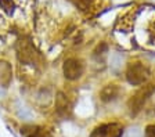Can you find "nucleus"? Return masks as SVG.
<instances>
[{
	"instance_id": "obj_2",
	"label": "nucleus",
	"mask_w": 155,
	"mask_h": 137,
	"mask_svg": "<svg viewBox=\"0 0 155 137\" xmlns=\"http://www.w3.org/2000/svg\"><path fill=\"white\" fill-rule=\"evenodd\" d=\"M154 90H155L154 85H147V86L140 89L134 96H132V98H130V101H129V108H130V112H132L133 115L137 114V112L141 109L144 103H145V100L152 94Z\"/></svg>"
},
{
	"instance_id": "obj_10",
	"label": "nucleus",
	"mask_w": 155,
	"mask_h": 137,
	"mask_svg": "<svg viewBox=\"0 0 155 137\" xmlns=\"http://www.w3.org/2000/svg\"><path fill=\"white\" fill-rule=\"evenodd\" d=\"M0 6L3 7V8H4V10H6L8 14L13 13V8H14L13 0H0Z\"/></svg>"
},
{
	"instance_id": "obj_6",
	"label": "nucleus",
	"mask_w": 155,
	"mask_h": 137,
	"mask_svg": "<svg viewBox=\"0 0 155 137\" xmlns=\"http://www.w3.org/2000/svg\"><path fill=\"white\" fill-rule=\"evenodd\" d=\"M118 93H119L118 86L116 85H108L101 90L100 96H101V100H103V101H111V100H114V98L118 96Z\"/></svg>"
},
{
	"instance_id": "obj_3",
	"label": "nucleus",
	"mask_w": 155,
	"mask_h": 137,
	"mask_svg": "<svg viewBox=\"0 0 155 137\" xmlns=\"http://www.w3.org/2000/svg\"><path fill=\"white\" fill-rule=\"evenodd\" d=\"M62 71H64V76L68 80H75V79L82 76V73L84 71V65L82 62V60L72 57V58L65 60Z\"/></svg>"
},
{
	"instance_id": "obj_1",
	"label": "nucleus",
	"mask_w": 155,
	"mask_h": 137,
	"mask_svg": "<svg viewBox=\"0 0 155 137\" xmlns=\"http://www.w3.org/2000/svg\"><path fill=\"white\" fill-rule=\"evenodd\" d=\"M148 75H150L148 68L141 62H132L126 69V79L133 86L143 85L148 79Z\"/></svg>"
},
{
	"instance_id": "obj_4",
	"label": "nucleus",
	"mask_w": 155,
	"mask_h": 137,
	"mask_svg": "<svg viewBox=\"0 0 155 137\" xmlns=\"http://www.w3.org/2000/svg\"><path fill=\"white\" fill-rule=\"evenodd\" d=\"M123 127L119 123H103L91 132L90 137H122Z\"/></svg>"
},
{
	"instance_id": "obj_7",
	"label": "nucleus",
	"mask_w": 155,
	"mask_h": 137,
	"mask_svg": "<svg viewBox=\"0 0 155 137\" xmlns=\"http://www.w3.org/2000/svg\"><path fill=\"white\" fill-rule=\"evenodd\" d=\"M75 4H76L81 10L87 11V13H90L94 8V0H75Z\"/></svg>"
},
{
	"instance_id": "obj_8",
	"label": "nucleus",
	"mask_w": 155,
	"mask_h": 137,
	"mask_svg": "<svg viewBox=\"0 0 155 137\" xmlns=\"http://www.w3.org/2000/svg\"><path fill=\"white\" fill-rule=\"evenodd\" d=\"M67 108H68V103H67V98L64 97V96L60 93L57 97V112L58 114H67Z\"/></svg>"
},
{
	"instance_id": "obj_11",
	"label": "nucleus",
	"mask_w": 155,
	"mask_h": 137,
	"mask_svg": "<svg viewBox=\"0 0 155 137\" xmlns=\"http://www.w3.org/2000/svg\"><path fill=\"white\" fill-rule=\"evenodd\" d=\"M145 136L155 137V125H148V126L145 127Z\"/></svg>"
},
{
	"instance_id": "obj_5",
	"label": "nucleus",
	"mask_w": 155,
	"mask_h": 137,
	"mask_svg": "<svg viewBox=\"0 0 155 137\" xmlns=\"http://www.w3.org/2000/svg\"><path fill=\"white\" fill-rule=\"evenodd\" d=\"M11 75H13L11 65L6 61H0V86L7 87L11 82Z\"/></svg>"
},
{
	"instance_id": "obj_9",
	"label": "nucleus",
	"mask_w": 155,
	"mask_h": 137,
	"mask_svg": "<svg viewBox=\"0 0 155 137\" xmlns=\"http://www.w3.org/2000/svg\"><path fill=\"white\" fill-rule=\"evenodd\" d=\"M26 137H50V133L43 127H35Z\"/></svg>"
}]
</instances>
